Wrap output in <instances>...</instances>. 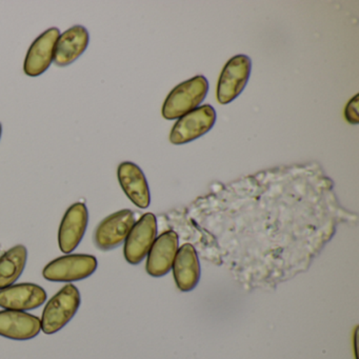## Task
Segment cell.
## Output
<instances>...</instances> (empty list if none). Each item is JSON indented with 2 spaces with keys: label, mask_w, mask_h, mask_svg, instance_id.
Returning <instances> with one entry per match:
<instances>
[{
  "label": "cell",
  "mask_w": 359,
  "mask_h": 359,
  "mask_svg": "<svg viewBox=\"0 0 359 359\" xmlns=\"http://www.w3.org/2000/svg\"><path fill=\"white\" fill-rule=\"evenodd\" d=\"M97 269V259L87 254H71L53 260L43 269L47 280L54 283H71L91 276Z\"/></svg>",
  "instance_id": "3"
},
{
  "label": "cell",
  "mask_w": 359,
  "mask_h": 359,
  "mask_svg": "<svg viewBox=\"0 0 359 359\" xmlns=\"http://www.w3.org/2000/svg\"><path fill=\"white\" fill-rule=\"evenodd\" d=\"M28 251L22 245L8 250L0 257V290L11 287L26 268Z\"/></svg>",
  "instance_id": "16"
},
{
  "label": "cell",
  "mask_w": 359,
  "mask_h": 359,
  "mask_svg": "<svg viewBox=\"0 0 359 359\" xmlns=\"http://www.w3.org/2000/svg\"><path fill=\"white\" fill-rule=\"evenodd\" d=\"M1 133H3V127H1V123H0V138H1Z\"/></svg>",
  "instance_id": "18"
},
{
  "label": "cell",
  "mask_w": 359,
  "mask_h": 359,
  "mask_svg": "<svg viewBox=\"0 0 359 359\" xmlns=\"http://www.w3.org/2000/svg\"><path fill=\"white\" fill-rule=\"evenodd\" d=\"M135 224V215L131 210H121L104 218L96 229L94 243L102 251L119 247L127 239Z\"/></svg>",
  "instance_id": "6"
},
{
  "label": "cell",
  "mask_w": 359,
  "mask_h": 359,
  "mask_svg": "<svg viewBox=\"0 0 359 359\" xmlns=\"http://www.w3.org/2000/svg\"><path fill=\"white\" fill-rule=\"evenodd\" d=\"M251 68V60L247 55L234 56L226 62L218 81L217 100L219 104H230L239 96L249 81Z\"/></svg>",
  "instance_id": "5"
},
{
  "label": "cell",
  "mask_w": 359,
  "mask_h": 359,
  "mask_svg": "<svg viewBox=\"0 0 359 359\" xmlns=\"http://www.w3.org/2000/svg\"><path fill=\"white\" fill-rule=\"evenodd\" d=\"M47 293L34 283H20L0 290V308L6 310H34L43 306Z\"/></svg>",
  "instance_id": "10"
},
{
  "label": "cell",
  "mask_w": 359,
  "mask_h": 359,
  "mask_svg": "<svg viewBox=\"0 0 359 359\" xmlns=\"http://www.w3.org/2000/svg\"><path fill=\"white\" fill-rule=\"evenodd\" d=\"M90 36L87 29L74 26L65 31L56 43L54 62L57 67H67L83 55L89 46Z\"/></svg>",
  "instance_id": "14"
},
{
  "label": "cell",
  "mask_w": 359,
  "mask_h": 359,
  "mask_svg": "<svg viewBox=\"0 0 359 359\" xmlns=\"http://www.w3.org/2000/svg\"><path fill=\"white\" fill-rule=\"evenodd\" d=\"M119 184L130 201L140 209L150 205L151 196L146 176L135 163L125 161L117 170Z\"/></svg>",
  "instance_id": "13"
},
{
  "label": "cell",
  "mask_w": 359,
  "mask_h": 359,
  "mask_svg": "<svg viewBox=\"0 0 359 359\" xmlns=\"http://www.w3.org/2000/svg\"><path fill=\"white\" fill-rule=\"evenodd\" d=\"M157 235V220L153 213H146L135 222L126 239V260L131 264H138L144 259L154 243Z\"/></svg>",
  "instance_id": "7"
},
{
  "label": "cell",
  "mask_w": 359,
  "mask_h": 359,
  "mask_svg": "<svg viewBox=\"0 0 359 359\" xmlns=\"http://www.w3.org/2000/svg\"><path fill=\"white\" fill-rule=\"evenodd\" d=\"M173 264L178 289L182 292L192 291L201 278V264L195 248L190 243L182 245L176 253Z\"/></svg>",
  "instance_id": "15"
},
{
  "label": "cell",
  "mask_w": 359,
  "mask_h": 359,
  "mask_svg": "<svg viewBox=\"0 0 359 359\" xmlns=\"http://www.w3.org/2000/svg\"><path fill=\"white\" fill-rule=\"evenodd\" d=\"M208 90L209 83L201 75L180 83L172 90L163 102V118L173 121L195 110L205 100Z\"/></svg>",
  "instance_id": "1"
},
{
  "label": "cell",
  "mask_w": 359,
  "mask_h": 359,
  "mask_svg": "<svg viewBox=\"0 0 359 359\" xmlns=\"http://www.w3.org/2000/svg\"><path fill=\"white\" fill-rule=\"evenodd\" d=\"M216 112L211 104H205L178 119L170 134L173 144H184L201 137L213 128Z\"/></svg>",
  "instance_id": "4"
},
{
  "label": "cell",
  "mask_w": 359,
  "mask_h": 359,
  "mask_svg": "<svg viewBox=\"0 0 359 359\" xmlns=\"http://www.w3.org/2000/svg\"><path fill=\"white\" fill-rule=\"evenodd\" d=\"M81 302L79 289L70 283L65 285L43 309L41 319L43 333L51 335L66 327L79 311Z\"/></svg>",
  "instance_id": "2"
},
{
  "label": "cell",
  "mask_w": 359,
  "mask_h": 359,
  "mask_svg": "<svg viewBox=\"0 0 359 359\" xmlns=\"http://www.w3.org/2000/svg\"><path fill=\"white\" fill-rule=\"evenodd\" d=\"M358 102L359 95L356 94L348 102L346 109H344V117H346V121L348 123H352V125H358L359 123L358 111H357V109H358Z\"/></svg>",
  "instance_id": "17"
},
{
  "label": "cell",
  "mask_w": 359,
  "mask_h": 359,
  "mask_svg": "<svg viewBox=\"0 0 359 359\" xmlns=\"http://www.w3.org/2000/svg\"><path fill=\"white\" fill-rule=\"evenodd\" d=\"M60 36V30L51 28L33 41L24 64V71L28 76H39L49 69L54 62L56 43Z\"/></svg>",
  "instance_id": "8"
},
{
  "label": "cell",
  "mask_w": 359,
  "mask_h": 359,
  "mask_svg": "<svg viewBox=\"0 0 359 359\" xmlns=\"http://www.w3.org/2000/svg\"><path fill=\"white\" fill-rule=\"evenodd\" d=\"M41 331V319L22 311H0V336L13 340H29Z\"/></svg>",
  "instance_id": "11"
},
{
  "label": "cell",
  "mask_w": 359,
  "mask_h": 359,
  "mask_svg": "<svg viewBox=\"0 0 359 359\" xmlns=\"http://www.w3.org/2000/svg\"><path fill=\"white\" fill-rule=\"evenodd\" d=\"M88 222L89 213L85 203H74L67 210L58 231L60 251L69 254L79 247L87 230Z\"/></svg>",
  "instance_id": "9"
},
{
  "label": "cell",
  "mask_w": 359,
  "mask_h": 359,
  "mask_svg": "<svg viewBox=\"0 0 359 359\" xmlns=\"http://www.w3.org/2000/svg\"><path fill=\"white\" fill-rule=\"evenodd\" d=\"M178 251V235L174 231L163 233L149 251L147 272L153 277L168 274Z\"/></svg>",
  "instance_id": "12"
}]
</instances>
